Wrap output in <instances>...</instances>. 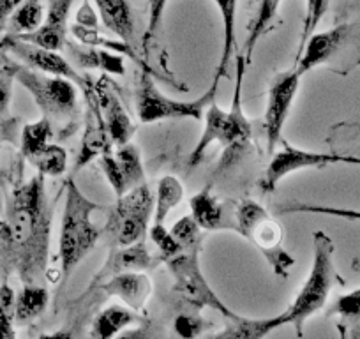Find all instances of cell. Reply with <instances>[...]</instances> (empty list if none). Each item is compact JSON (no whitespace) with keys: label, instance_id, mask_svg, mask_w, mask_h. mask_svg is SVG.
Instances as JSON below:
<instances>
[{"label":"cell","instance_id":"1","mask_svg":"<svg viewBox=\"0 0 360 339\" xmlns=\"http://www.w3.org/2000/svg\"><path fill=\"white\" fill-rule=\"evenodd\" d=\"M0 244L9 271L23 283H41L48 274L53 207L44 188V175L18 182L2 207Z\"/></svg>","mask_w":360,"mask_h":339},{"label":"cell","instance_id":"2","mask_svg":"<svg viewBox=\"0 0 360 339\" xmlns=\"http://www.w3.org/2000/svg\"><path fill=\"white\" fill-rule=\"evenodd\" d=\"M99 210L101 207L92 202L72 179L65 182V203L58 235V272L64 283L69 281L76 267L89 257L101 238L103 226L94 221V214Z\"/></svg>","mask_w":360,"mask_h":339},{"label":"cell","instance_id":"3","mask_svg":"<svg viewBox=\"0 0 360 339\" xmlns=\"http://www.w3.org/2000/svg\"><path fill=\"white\" fill-rule=\"evenodd\" d=\"M228 231L244 237L265 258L272 272L288 278L295 257L285 248V231L269 210L255 200L228 202Z\"/></svg>","mask_w":360,"mask_h":339},{"label":"cell","instance_id":"4","mask_svg":"<svg viewBox=\"0 0 360 339\" xmlns=\"http://www.w3.org/2000/svg\"><path fill=\"white\" fill-rule=\"evenodd\" d=\"M15 79L29 91L53 129H58L60 140L75 133L79 124L78 85L75 82L36 71L25 64H15Z\"/></svg>","mask_w":360,"mask_h":339},{"label":"cell","instance_id":"5","mask_svg":"<svg viewBox=\"0 0 360 339\" xmlns=\"http://www.w3.org/2000/svg\"><path fill=\"white\" fill-rule=\"evenodd\" d=\"M335 245L334 241L325 231L318 230L313 234V265L309 276L293 302L285 311L288 325H293L297 335H304V325L311 316L321 311L327 304L328 295L338 281H341L334 265Z\"/></svg>","mask_w":360,"mask_h":339},{"label":"cell","instance_id":"6","mask_svg":"<svg viewBox=\"0 0 360 339\" xmlns=\"http://www.w3.org/2000/svg\"><path fill=\"white\" fill-rule=\"evenodd\" d=\"M321 65L338 75L360 68V16L339 22L334 29L314 32L307 39L295 69L302 76Z\"/></svg>","mask_w":360,"mask_h":339},{"label":"cell","instance_id":"7","mask_svg":"<svg viewBox=\"0 0 360 339\" xmlns=\"http://www.w3.org/2000/svg\"><path fill=\"white\" fill-rule=\"evenodd\" d=\"M248 64L244 57H237V87H235L233 101L230 110H223L214 99L205 110L203 115V131L200 134L198 143L191 151L188 159L189 166H196L203 161L210 145L219 143L226 151L238 148L242 143L251 136V122L244 115V106H242V83Z\"/></svg>","mask_w":360,"mask_h":339},{"label":"cell","instance_id":"8","mask_svg":"<svg viewBox=\"0 0 360 339\" xmlns=\"http://www.w3.org/2000/svg\"><path fill=\"white\" fill-rule=\"evenodd\" d=\"M219 78L214 76V82L209 91L203 92L198 99L184 101L173 99L162 94L152 79L150 71L141 69L136 87V112L141 124H155L161 120H203L205 110L216 99Z\"/></svg>","mask_w":360,"mask_h":339},{"label":"cell","instance_id":"9","mask_svg":"<svg viewBox=\"0 0 360 339\" xmlns=\"http://www.w3.org/2000/svg\"><path fill=\"white\" fill-rule=\"evenodd\" d=\"M152 214L154 195L147 184H140L117 198L115 205L110 209L103 234H108L119 248L140 242L150 228Z\"/></svg>","mask_w":360,"mask_h":339},{"label":"cell","instance_id":"10","mask_svg":"<svg viewBox=\"0 0 360 339\" xmlns=\"http://www.w3.org/2000/svg\"><path fill=\"white\" fill-rule=\"evenodd\" d=\"M200 249H182L173 257L166 258L165 264L175 278V290L180 297H184L189 304L198 307H210L223 314L224 318H233L235 314L223 300L217 297L212 286L207 283L202 269H200Z\"/></svg>","mask_w":360,"mask_h":339},{"label":"cell","instance_id":"11","mask_svg":"<svg viewBox=\"0 0 360 339\" xmlns=\"http://www.w3.org/2000/svg\"><path fill=\"white\" fill-rule=\"evenodd\" d=\"M300 78L297 69L285 71L276 76L270 83L269 96H266V108L263 115V133L266 140V152L272 154L278 147H281L283 129L292 112L293 101L299 92Z\"/></svg>","mask_w":360,"mask_h":339},{"label":"cell","instance_id":"12","mask_svg":"<svg viewBox=\"0 0 360 339\" xmlns=\"http://www.w3.org/2000/svg\"><path fill=\"white\" fill-rule=\"evenodd\" d=\"M0 50L4 51V53L13 55L20 62H23L29 68L36 69V71L71 79V82H75L78 85V89H82L89 82V76L82 75L60 51L27 43V41H22L16 36H13V34H6L0 39Z\"/></svg>","mask_w":360,"mask_h":339},{"label":"cell","instance_id":"13","mask_svg":"<svg viewBox=\"0 0 360 339\" xmlns=\"http://www.w3.org/2000/svg\"><path fill=\"white\" fill-rule=\"evenodd\" d=\"M79 91L83 92V98H85V117H83L82 145H79V152L75 162L76 172L99 159V155L112 151L113 147V141L110 138L108 127H106L105 117L101 112V105H99L94 79L89 78V82Z\"/></svg>","mask_w":360,"mask_h":339},{"label":"cell","instance_id":"14","mask_svg":"<svg viewBox=\"0 0 360 339\" xmlns=\"http://www.w3.org/2000/svg\"><path fill=\"white\" fill-rule=\"evenodd\" d=\"M335 162H338L335 152L323 154V152L304 151V148L292 147L283 141L281 148L278 147L272 152V159L259 179V189L263 193H274L281 181H285L288 175L297 174L300 170L325 168V166L335 165Z\"/></svg>","mask_w":360,"mask_h":339},{"label":"cell","instance_id":"15","mask_svg":"<svg viewBox=\"0 0 360 339\" xmlns=\"http://www.w3.org/2000/svg\"><path fill=\"white\" fill-rule=\"evenodd\" d=\"M75 0H48L46 16L43 25L37 30L29 34H20L18 39L27 43L37 44V46L50 48L55 51H64L68 43V23L71 6ZM15 36V34H13Z\"/></svg>","mask_w":360,"mask_h":339},{"label":"cell","instance_id":"16","mask_svg":"<svg viewBox=\"0 0 360 339\" xmlns=\"http://www.w3.org/2000/svg\"><path fill=\"white\" fill-rule=\"evenodd\" d=\"M94 85L96 92H98L99 105H101L103 117H105L106 127H108V133L113 145H124L127 141H131L136 127H134L131 117L127 115L126 108H124L115 89L112 87L110 79L99 78L98 82H94Z\"/></svg>","mask_w":360,"mask_h":339},{"label":"cell","instance_id":"17","mask_svg":"<svg viewBox=\"0 0 360 339\" xmlns=\"http://www.w3.org/2000/svg\"><path fill=\"white\" fill-rule=\"evenodd\" d=\"M99 290L106 295L124 300L131 309L141 311L152 295V283L150 278L141 271H124L105 279L99 285Z\"/></svg>","mask_w":360,"mask_h":339},{"label":"cell","instance_id":"18","mask_svg":"<svg viewBox=\"0 0 360 339\" xmlns=\"http://www.w3.org/2000/svg\"><path fill=\"white\" fill-rule=\"evenodd\" d=\"M64 51L71 57V64L78 71L79 69H83V71H96L98 69V71L106 72V75L117 76L124 75V71H126L122 55L105 50V48L89 46V44L68 39Z\"/></svg>","mask_w":360,"mask_h":339},{"label":"cell","instance_id":"19","mask_svg":"<svg viewBox=\"0 0 360 339\" xmlns=\"http://www.w3.org/2000/svg\"><path fill=\"white\" fill-rule=\"evenodd\" d=\"M98 8L99 18L106 30L117 36V39L134 48L136 23L129 0H92Z\"/></svg>","mask_w":360,"mask_h":339},{"label":"cell","instance_id":"20","mask_svg":"<svg viewBox=\"0 0 360 339\" xmlns=\"http://www.w3.org/2000/svg\"><path fill=\"white\" fill-rule=\"evenodd\" d=\"M189 207H191V216L202 230H226L228 202H221L217 196H214L210 186H205L202 191L196 193L189 200Z\"/></svg>","mask_w":360,"mask_h":339},{"label":"cell","instance_id":"21","mask_svg":"<svg viewBox=\"0 0 360 339\" xmlns=\"http://www.w3.org/2000/svg\"><path fill=\"white\" fill-rule=\"evenodd\" d=\"M288 325L286 314L283 311L281 314L269 318H245L235 314L233 318H228V325L224 331L217 334V338H230V339H262L274 332L276 328Z\"/></svg>","mask_w":360,"mask_h":339},{"label":"cell","instance_id":"22","mask_svg":"<svg viewBox=\"0 0 360 339\" xmlns=\"http://www.w3.org/2000/svg\"><path fill=\"white\" fill-rule=\"evenodd\" d=\"M159 262H161V258L152 257L147 249V244L140 241L131 245H124L119 251L110 255L108 262H106L99 276L106 274V272L113 276L124 271H147V269L155 267Z\"/></svg>","mask_w":360,"mask_h":339},{"label":"cell","instance_id":"23","mask_svg":"<svg viewBox=\"0 0 360 339\" xmlns=\"http://www.w3.org/2000/svg\"><path fill=\"white\" fill-rule=\"evenodd\" d=\"M328 316L335 318V327L342 339H360V288L339 295L328 307Z\"/></svg>","mask_w":360,"mask_h":339},{"label":"cell","instance_id":"24","mask_svg":"<svg viewBox=\"0 0 360 339\" xmlns=\"http://www.w3.org/2000/svg\"><path fill=\"white\" fill-rule=\"evenodd\" d=\"M281 2L283 0H259L258 6H256L255 16H252L251 23H249L248 39L244 43V53H242L248 65L262 37L269 34V30L276 25L279 9H281Z\"/></svg>","mask_w":360,"mask_h":339},{"label":"cell","instance_id":"25","mask_svg":"<svg viewBox=\"0 0 360 339\" xmlns=\"http://www.w3.org/2000/svg\"><path fill=\"white\" fill-rule=\"evenodd\" d=\"M216 4L217 11L221 15V23H223V51H221L219 64L216 69V78L228 76V68L231 64V58L235 55V46H237V6L238 0H212Z\"/></svg>","mask_w":360,"mask_h":339},{"label":"cell","instance_id":"26","mask_svg":"<svg viewBox=\"0 0 360 339\" xmlns=\"http://www.w3.org/2000/svg\"><path fill=\"white\" fill-rule=\"evenodd\" d=\"M141 318L138 314V311L131 309L127 306H113L105 307L98 316L92 321V331L90 335L99 339H110L119 335L124 328L131 327V325L138 324Z\"/></svg>","mask_w":360,"mask_h":339},{"label":"cell","instance_id":"27","mask_svg":"<svg viewBox=\"0 0 360 339\" xmlns=\"http://www.w3.org/2000/svg\"><path fill=\"white\" fill-rule=\"evenodd\" d=\"M50 302V293L43 283H23V288L16 295L15 321L18 325L29 324L44 313Z\"/></svg>","mask_w":360,"mask_h":339},{"label":"cell","instance_id":"28","mask_svg":"<svg viewBox=\"0 0 360 339\" xmlns=\"http://www.w3.org/2000/svg\"><path fill=\"white\" fill-rule=\"evenodd\" d=\"M184 200V186L175 175H165L158 182L154 196V214H152V223L165 224L169 212L175 207H179Z\"/></svg>","mask_w":360,"mask_h":339},{"label":"cell","instance_id":"29","mask_svg":"<svg viewBox=\"0 0 360 339\" xmlns=\"http://www.w3.org/2000/svg\"><path fill=\"white\" fill-rule=\"evenodd\" d=\"M55 136V129L46 117H41L36 122L25 124L20 136V154L30 161L36 158L48 143H51V138Z\"/></svg>","mask_w":360,"mask_h":339},{"label":"cell","instance_id":"30","mask_svg":"<svg viewBox=\"0 0 360 339\" xmlns=\"http://www.w3.org/2000/svg\"><path fill=\"white\" fill-rule=\"evenodd\" d=\"M44 16H46V9H44L43 0H23L9 18L8 34L20 36V34L34 32L43 25Z\"/></svg>","mask_w":360,"mask_h":339},{"label":"cell","instance_id":"31","mask_svg":"<svg viewBox=\"0 0 360 339\" xmlns=\"http://www.w3.org/2000/svg\"><path fill=\"white\" fill-rule=\"evenodd\" d=\"M29 162L44 177H60L68 170V151L58 143H48Z\"/></svg>","mask_w":360,"mask_h":339},{"label":"cell","instance_id":"32","mask_svg":"<svg viewBox=\"0 0 360 339\" xmlns=\"http://www.w3.org/2000/svg\"><path fill=\"white\" fill-rule=\"evenodd\" d=\"M115 158L119 161L120 168H122L124 175L129 189L136 188V186L145 184V172H143V162H141V152L140 148L134 143L127 141V143L119 145L115 152Z\"/></svg>","mask_w":360,"mask_h":339},{"label":"cell","instance_id":"33","mask_svg":"<svg viewBox=\"0 0 360 339\" xmlns=\"http://www.w3.org/2000/svg\"><path fill=\"white\" fill-rule=\"evenodd\" d=\"M278 212L279 214H293V212L321 214V216L339 217V219L360 221V210L341 209V207H328V205H313V203H288V205L278 207Z\"/></svg>","mask_w":360,"mask_h":339},{"label":"cell","instance_id":"34","mask_svg":"<svg viewBox=\"0 0 360 339\" xmlns=\"http://www.w3.org/2000/svg\"><path fill=\"white\" fill-rule=\"evenodd\" d=\"M169 231L182 249H200L202 245V228L191 214L175 221Z\"/></svg>","mask_w":360,"mask_h":339},{"label":"cell","instance_id":"35","mask_svg":"<svg viewBox=\"0 0 360 339\" xmlns=\"http://www.w3.org/2000/svg\"><path fill=\"white\" fill-rule=\"evenodd\" d=\"M99 166H101L103 174H105L106 181H108L110 188L113 189V193H115V196L119 198V196L126 195L127 191H129V186H127V181H126V175H124L122 168H120L119 161H117L115 154H113L112 151L105 152L103 155H99Z\"/></svg>","mask_w":360,"mask_h":339},{"label":"cell","instance_id":"36","mask_svg":"<svg viewBox=\"0 0 360 339\" xmlns=\"http://www.w3.org/2000/svg\"><path fill=\"white\" fill-rule=\"evenodd\" d=\"M330 0H306V18H304L302 34H300V44H299V55L306 46L307 39L316 32L318 25L327 15Z\"/></svg>","mask_w":360,"mask_h":339},{"label":"cell","instance_id":"37","mask_svg":"<svg viewBox=\"0 0 360 339\" xmlns=\"http://www.w3.org/2000/svg\"><path fill=\"white\" fill-rule=\"evenodd\" d=\"M15 79V62L4 60L0 64V122L9 117V106L13 98Z\"/></svg>","mask_w":360,"mask_h":339},{"label":"cell","instance_id":"38","mask_svg":"<svg viewBox=\"0 0 360 339\" xmlns=\"http://www.w3.org/2000/svg\"><path fill=\"white\" fill-rule=\"evenodd\" d=\"M334 134L345 147L338 154L341 155H356L360 158V120L359 122H345L334 127Z\"/></svg>","mask_w":360,"mask_h":339},{"label":"cell","instance_id":"39","mask_svg":"<svg viewBox=\"0 0 360 339\" xmlns=\"http://www.w3.org/2000/svg\"><path fill=\"white\" fill-rule=\"evenodd\" d=\"M150 238H152V242H154L155 248H158V257L161 258V262H165L166 258L173 257V255H176L179 251H182V248L179 245V242L175 241V237L172 235V231L166 230L165 224L152 223Z\"/></svg>","mask_w":360,"mask_h":339},{"label":"cell","instance_id":"40","mask_svg":"<svg viewBox=\"0 0 360 339\" xmlns=\"http://www.w3.org/2000/svg\"><path fill=\"white\" fill-rule=\"evenodd\" d=\"M166 4L168 0H148V23L143 34V43L148 44L158 34L159 27H161L162 18H165Z\"/></svg>","mask_w":360,"mask_h":339},{"label":"cell","instance_id":"41","mask_svg":"<svg viewBox=\"0 0 360 339\" xmlns=\"http://www.w3.org/2000/svg\"><path fill=\"white\" fill-rule=\"evenodd\" d=\"M207 325H210V321L203 320L202 316L180 314V316L175 320V331L176 334L184 335V338H193V335H198Z\"/></svg>","mask_w":360,"mask_h":339},{"label":"cell","instance_id":"42","mask_svg":"<svg viewBox=\"0 0 360 339\" xmlns=\"http://www.w3.org/2000/svg\"><path fill=\"white\" fill-rule=\"evenodd\" d=\"M15 313L0 304V339H15Z\"/></svg>","mask_w":360,"mask_h":339},{"label":"cell","instance_id":"43","mask_svg":"<svg viewBox=\"0 0 360 339\" xmlns=\"http://www.w3.org/2000/svg\"><path fill=\"white\" fill-rule=\"evenodd\" d=\"M92 0H85L82 8L76 13V23L83 27H89V29H98V16L96 11L92 9Z\"/></svg>","mask_w":360,"mask_h":339},{"label":"cell","instance_id":"44","mask_svg":"<svg viewBox=\"0 0 360 339\" xmlns=\"http://www.w3.org/2000/svg\"><path fill=\"white\" fill-rule=\"evenodd\" d=\"M349 16H360V0H339L338 22H346Z\"/></svg>","mask_w":360,"mask_h":339},{"label":"cell","instance_id":"45","mask_svg":"<svg viewBox=\"0 0 360 339\" xmlns=\"http://www.w3.org/2000/svg\"><path fill=\"white\" fill-rule=\"evenodd\" d=\"M23 0H0V32L8 27L9 18Z\"/></svg>","mask_w":360,"mask_h":339},{"label":"cell","instance_id":"46","mask_svg":"<svg viewBox=\"0 0 360 339\" xmlns=\"http://www.w3.org/2000/svg\"><path fill=\"white\" fill-rule=\"evenodd\" d=\"M338 162L360 166V158H356V155H341V154H338Z\"/></svg>","mask_w":360,"mask_h":339},{"label":"cell","instance_id":"47","mask_svg":"<svg viewBox=\"0 0 360 339\" xmlns=\"http://www.w3.org/2000/svg\"><path fill=\"white\" fill-rule=\"evenodd\" d=\"M352 267H353V269H355V271H360V257H356V258H355V260H353Z\"/></svg>","mask_w":360,"mask_h":339},{"label":"cell","instance_id":"48","mask_svg":"<svg viewBox=\"0 0 360 339\" xmlns=\"http://www.w3.org/2000/svg\"><path fill=\"white\" fill-rule=\"evenodd\" d=\"M0 148H2V141H0ZM2 207L4 205H2V196H0V210H2Z\"/></svg>","mask_w":360,"mask_h":339}]
</instances>
